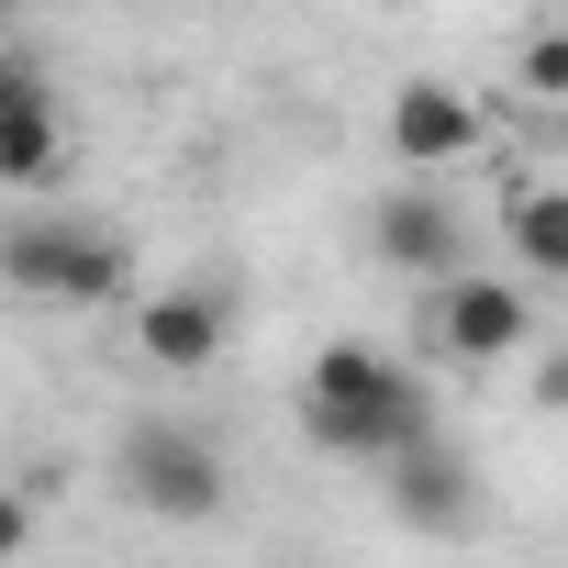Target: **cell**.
<instances>
[{"label":"cell","instance_id":"6da1fadb","mask_svg":"<svg viewBox=\"0 0 568 568\" xmlns=\"http://www.w3.org/2000/svg\"><path fill=\"white\" fill-rule=\"evenodd\" d=\"M302 435H313L324 457L390 468L413 435H435V390H424L402 357H379V346H324V357L302 368Z\"/></svg>","mask_w":568,"mask_h":568},{"label":"cell","instance_id":"7a4b0ae2","mask_svg":"<svg viewBox=\"0 0 568 568\" xmlns=\"http://www.w3.org/2000/svg\"><path fill=\"white\" fill-rule=\"evenodd\" d=\"M0 291L57 302V313H101L134 291V245L90 212H23V223H0Z\"/></svg>","mask_w":568,"mask_h":568},{"label":"cell","instance_id":"3957f363","mask_svg":"<svg viewBox=\"0 0 568 568\" xmlns=\"http://www.w3.org/2000/svg\"><path fill=\"white\" fill-rule=\"evenodd\" d=\"M123 501L134 513H156V524H212L223 513V457H212V435H190V424H123Z\"/></svg>","mask_w":568,"mask_h":568},{"label":"cell","instance_id":"277c9868","mask_svg":"<svg viewBox=\"0 0 568 568\" xmlns=\"http://www.w3.org/2000/svg\"><path fill=\"white\" fill-rule=\"evenodd\" d=\"M424 324H435V346H446L457 368H501V357L535 346V302L513 291V278H490V267L424 278Z\"/></svg>","mask_w":568,"mask_h":568},{"label":"cell","instance_id":"5b68a950","mask_svg":"<svg viewBox=\"0 0 568 568\" xmlns=\"http://www.w3.org/2000/svg\"><path fill=\"white\" fill-rule=\"evenodd\" d=\"M223 346H234V302H223V291H201V278H190V291H156V302H134V357H145V368H168V379H201Z\"/></svg>","mask_w":568,"mask_h":568},{"label":"cell","instance_id":"8992f818","mask_svg":"<svg viewBox=\"0 0 568 568\" xmlns=\"http://www.w3.org/2000/svg\"><path fill=\"white\" fill-rule=\"evenodd\" d=\"M68 168V112L45 68H0V190H57Z\"/></svg>","mask_w":568,"mask_h":568},{"label":"cell","instance_id":"52a82bcc","mask_svg":"<svg viewBox=\"0 0 568 568\" xmlns=\"http://www.w3.org/2000/svg\"><path fill=\"white\" fill-rule=\"evenodd\" d=\"M390 513H402L413 535H468V524H479V490H468V457H457L446 435H413V446L390 457Z\"/></svg>","mask_w":568,"mask_h":568},{"label":"cell","instance_id":"ba28073f","mask_svg":"<svg viewBox=\"0 0 568 568\" xmlns=\"http://www.w3.org/2000/svg\"><path fill=\"white\" fill-rule=\"evenodd\" d=\"M479 145V101L446 90V79H402L390 90V156L402 168H457Z\"/></svg>","mask_w":568,"mask_h":568},{"label":"cell","instance_id":"9c48e42d","mask_svg":"<svg viewBox=\"0 0 568 568\" xmlns=\"http://www.w3.org/2000/svg\"><path fill=\"white\" fill-rule=\"evenodd\" d=\"M368 245H379V267H402V278H446L457 245H468V223H457V201H435V190H390V201L368 212Z\"/></svg>","mask_w":568,"mask_h":568},{"label":"cell","instance_id":"30bf717a","mask_svg":"<svg viewBox=\"0 0 568 568\" xmlns=\"http://www.w3.org/2000/svg\"><path fill=\"white\" fill-rule=\"evenodd\" d=\"M501 245H513L524 278H568V190H524L501 212Z\"/></svg>","mask_w":568,"mask_h":568},{"label":"cell","instance_id":"8fae6325","mask_svg":"<svg viewBox=\"0 0 568 568\" xmlns=\"http://www.w3.org/2000/svg\"><path fill=\"white\" fill-rule=\"evenodd\" d=\"M524 90L535 101H568V34H535L524 45Z\"/></svg>","mask_w":568,"mask_h":568},{"label":"cell","instance_id":"7c38bea8","mask_svg":"<svg viewBox=\"0 0 568 568\" xmlns=\"http://www.w3.org/2000/svg\"><path fill=\"white\" fill-rule=\"evenodd\" d=\"M23 546H34V513H23L12 490H0V557H23Z\"/></svg>","mask_w":568,"mask_h":568},{"label":"cell","instance_id":"4fadbf2b","mask_svg":"<svg viewBox=\"0 0 568 568\" xmlns=\"http://www.w3.org/2000/svg\"><path fill=\"white\" fill-rule=\"evenodd\" d=\"M535 402H546V413H568V357H546V368H535Z\"/></svg>","mask_w":568,"mask_h":568},{"label":"cell","instance_id":"5bb4252c","mask_svg":"<svg viewBox=\"0 0 568 568\" xmlns=\"http://www.w3.org/2000/svg\"><path fill=\"white\" fill-rule=\"evenodd\" d=\"M0 12H23V0H0Z\"/></svg>","mask_w":568,"mask_h":568},{"label":"cell","instance_id":"9a60e30c","mask_svg":"<svg viewBox=\"0 0 568 568\" xmlns=\"http://www.w3.org/2000/svg\"><path fill=\"white\" fill-rule=\"evenodd\" d=\"M0 68H12V57H0Z\"/></svg>","mask_w":568,"mask_h":568}]
</instances>
